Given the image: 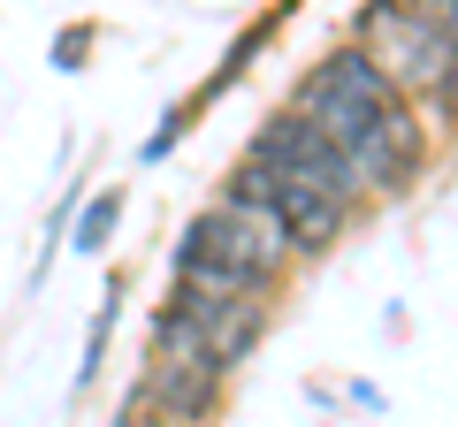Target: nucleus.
I'll list each match as a JSON object with an SVG mask.
<instances>
[{"instance_id": "f03ea898", "label": "nucleus", "mask_w": 458, "mask_h": 427, "mask_svg": "<svg viewBox=\"0 0 458 427\" xmlns=\"http://www.w3.org/2000/svg\"><path fill=\"white\" fill-rule=\"evenodd\" d=\"M298 275V252L283 222L252 198L214 191L207 206L183 214L176 245H168V282L191 297H237V306H283Z\"/></svg>"}, {"instance_id": "7ed1b4c3", "label": "nucleus", "mask_w": 458, "mask_h": 427, "mask_svg": "<svg viewBox=\"0 0 458 427\" xmlns=\"http://www.w3.org/2000/svg\"><path fill=\"white\" fill-rule=\"evenodd\" d=\"M222 191H229V198H252V206H267V214H276V222H283V237H291V252H298V267L328 260V252H336L344 237L360 230V214H367V206H352V198L321 191V183L291 176V168H260V161H245V153L229 161Z\"/></svg>"}, {"instance_id": "1a4fd4ad", "label": "nucleus", "mask_w": 458, "mask_h": 427, "mask_svg": "<svg viewBox=\"0 0 458 427\" xmlns=\"http://www.w3.org/2000/svg\"><path fill=\"white\" fill-rule=\"evenodd\" d=\"M123 206H131V191H123V183H99V191L77 206V222H69V252L99 260V252L114 245V230H123Z\"/></svg>"}, {"instance_id": "39448f33", "label": "nucleus", "mask_w": 458, "mask_h": 427, "mask_svg": "<svg viewBox=\"0 0 458 427\" xmlns=\"http://www.w3.org/2000/svg\"><path fill=\"white\" fill-rule=\"evenodd\" d=\"M168 290H176V282H168ZM176 306H183V321L199 329L207 359L222 366L229 381L245 374V359L267 344V329H276V306H237V297H191V290H176Z\"/></svg>"}, {"instance_id": "9d476101", "label": "nucleus", "mask_w": 458, "mask_h": 427, "mask_svg": "<svg viewBox=\"0 0 458 427\" xmlns=\"http://www.w3.org/2000/svg\"><path fill=\"white\" fill-rule=\"evenodd\" d=\"M420 115H428V130H436V146H458V38L443 46V69L428 77Z\"/></svg>"}, {"instance_id": "6e6552de", "label": "nucleus", "mask_w": 458, "mask_h": 427, "mask_svg": "<svg viewBox=\"0 0 458 427\" xmlns=\"http://www.w3.org/2000/svg\"><path fill=\"white\" fill-rule=\"evenodd\" d=\"M123 297H131V267H107L99 275L92 329H84V351H77V389H99V374H107V344H114V321H123Z\"/></svg>"}, {"instance_id": "9b49d317", "label": "nucleus", "mask_w": 458, "mask_h": 427, "mask_svg": "<svg viewBox=\"0 0 458 427\" xmlns=\"http://www.w3.org/2000/svg\"><path fill=\"white\" fill-rule=\"evenodd\" d=\"M92 54H99V23H92V16H77V23H62V31H54L47 62L62 69V77H84V69H92Z\"/></svg>"}, {"instance_id": "0eeeda50", "label": "nucleus", "mask_w": 458, "mask_h": 427, "mask_svg": "<svg viewBox=\"0 0 458 427\" xmlns=\"http://www.w3.org/2000/svg\"><path fill=\"white\" fill-rule=\"evenodd\" d=\"M291 8H298V0H267L260 16H252L245 31H237V38H229V46H222V62L207 69V84H199V92L183 99V107H191V115H207L214 99L229 92V84H245V77H252V62H260V54L276 46V31H283V23H291Z\"/></svg>"}, {"instance_id": "ddd939ff", "label": "nucleus", "mask_w": 458, "mask_h": 427, "mask_svg": "<svg viewBox=\"0 0 458 427\" xmlns=\"http://www.w3.org/2000/svg\"><path fill=\"white\" fill-rule=\"evenodd\" d=\"M114 427H183V420H168L153 397H138L131 381H123V405H114Z\"/></svg>"}, {"instance_id": "20e7f679", "label": "nucleus", "mask_w": 458, "mask_h": 427, "mask_svg": "<svg viewBox=\"0 0 458 427\" xmlns=\"http://www.w3.org/2000/svg\"><path fill=\"white\" fill-rule=\"evenodd\" d=\"M344 38H352V46H360L405 99L428 92V77L443 69V46H451V38H443L412 0H360L352 23H344Z\"/></svg>"}, {"instance_id": "f8f14e48", "label": "nucleus", "mask_w": 458, "mask_h": 427, "mask_svg": "<svg viewBox=\"0 0 458 427\" xmlns=\"http://www.w3.org/2000/svg\"><path fill=\"white\" fill-rule=\"evenodd\" d=\"M191 107H183V99H168V107H161V122H153V138H146V146H138V161H168V153H176L183 146V138H191Z\"/></svg>"}, {"instance_id": "423d86ee", "label": "nucleus", "mask_w": 458, "mask_h": 427, "mask_svg": "<svg viewBox=\"0 0 458 427\" xmlns=\"http://www.w3.org/2000/svg\"><path fill=\"white\" fill-rule=\"evenodd\" d=\"M131 389H138V397H153V405H161L168 420H183V427H222L229 389H237V381H229V374H214V366H168V359H138Z\"/></svg>"}, {"instance_id": "f257e3e1", "label": "nucleus", "mask_w": 458, "mask_h": 427, "mask_svg": "<svg viewBox=\"0 0 458 427\" xmlns=\"http://www.w3.org/2000/svg\"><path fill=\"white\" fill-rule=\"evenodd\" d=\"M283 107H291L298 122H313V130L344 153V168L360 176L367 206L412 198L428 183V168H436V153H443L436 130H428V115H420V99H405L352 38H336V46L313 54V62L298 69V84H291Z\"/></svg>"}, {"instance_id": "4468645a", "label": "nucleus", "mask_w": 458, "mask_h": 427, "mask_svg": "<svg viewBox=\"0 0 458 427\" xmlns=\"http://www.w3.org/2000/svg\"><path fill=\"white\" fill-rule=\"evenodd\" d=\"M412 8H420V16L436 23L443 38H458V0H412Z\"/></svg>"}]
</instances>
